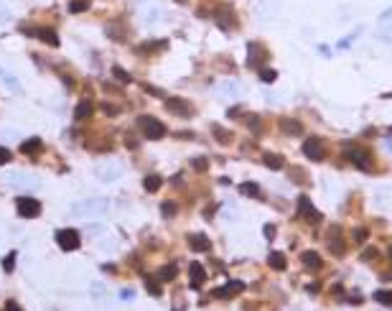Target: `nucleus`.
<instances>
[{"label":"nucleus","instance_id":"1","mask_svg":"<svg viewBox=\"0 0 392 311\" xmlns=\"http://www.w3.org/2000/svg\"><path fill=\"white\" fill-rule=\"evenodd\" d=\"M138 130L148 140H161L166 136V125L161 123L158 117H153V115H140L138 117Z\"/></svg>","mask_w":392,"mask_h":311},{"label":"nucleus","instance_id":"2","mask_svg":"<svg viewBox=\"0 0 392 311\" xmlns=\"http://www.w3.org/2000/svg\"><path fill=\"white\" fill-rule=\"evenodd\" d=\"M107 209V199H87V202L74 204L72 214L74 217H89V214H102Z\"/></svg>","mask_w":392,"mask_h":311},{"label":"nucleus","instance_id":"3","mask_svg":"<svg viewBox=\"0 0 392 311\" xmlns=\"http://www.w3.org/2000/svg\"><path fill=\"white\" fill-rule=\"evenodd\" d=\"M346 156L354 161V166L356 169H367V171H372V166H374V161H372V153H369L364 146H349L346 148Z\"/></svg>","mask_w":392,"mask_h":311},{"label":"nucleus","instance_id":"4","mask_svg":"<svg viewBox=\"0 0 392 311\" xmlns=\"http://www.w3.org/2000/svg\"><path fill=\"white\" fill-rule=\"evenodd\" d=\"M303 153H306V158H311V161H323V156H326L323 140L316 138V136L306 138V140H303Z\"/></svg>","mask_w":392,"mask_h":311},{"label":"nucleus","instance_id":"5","mask_svg":"<svg viewBox=\"0 0 392 311\" xmlns=\"http://www.w3.org/2000/svg\"><path fill=\"white\" fill-rule=\"evenodd\" d=\"M214 18H217L219 28H224V31L234 28V23H237V16H234V10H232L229 3H222V5L214 10Z\"/></svg>","mask_w":392,"mask_h":311},{"label":"nucleus","instance_id":"6","mask_svg":"<svg viewBox=\"0 0 392 311\" xmlns=\"http://www.w3.org/2000/svg\"><path fill=\"white\" fill-rule=\"evenodd\" d=\"M16 207H18V214L26 217V219H33V217L41 214V202H36V199H31V196H20L16 202Z\"/></svg>","mask_w":392,"mask_h":311},{"label":"nucleus","instance_id":"7","mask_svg":"<svg viewBox=\"0 0 392 311\" xmlns=\"http://www.w3.org/2000/svg\"><path fill=\"white\" fill-rule=\"evenodd\" d=\"M56 242H59V245L64 248V250H76V248H79V232H76V230H69V227H66V230H59V232H56Z\"/></svg>","mask_w":392,"mask_h":311},{"label":"nucleus","instance_id":"8","mask_svg":"<svg viewBox=\"0 0 392 311\" xmlns=\"http://www.w3.org/2000/svg\"><path fill=\"white\" fill-rule=\"evenodd\" d=\"M298 214H300V217H306L308 222H313V225H318V222H321V212L311 204V199H308L306 194H300V196H298Z\"/></svg>","mask_w":392,"mask_h":311},{"label":"nucleus","instance_id":"9","mask_svg":"<svg viewBox=\"0 0 392 311\" xmlns=\"http://www.w3.org/2000/svg\"><path fill=\"white\" fill-rule=\"evenodd\" d=\"M166 107H168V113H173L178 117H191L194 115V107L188 105L186 99H181V97H168L166 99Z\"/></svg>","mask_w":392,"mask_h":311},{"label":"nucleus","instance_id":"10","mask_svg":"<svg viewBox=\"0 0 392 311\" xmlns=\"http://www.w3.org/2000/svg\"><path fill=\"white\" fill-rule=\"evenodd\" d=\"M326 240H329V250H331V255H344L346 253V248H344V235H341V230L339 227H331L329 230V235H326Z\"/></svg>","mask_w":392,"mask_h":311},{"label":"nucleus","instance_id":"11","mask_svg":"<svg viewBox=\"0 0 392 311\" xmlns=\"http://www.w3.org/2000/svg\"><path fill=\"white\" fill-rule=\"evenodd\" d=\"M265 59H267V51L262 49V43L250 41V43H247V64H250V66H260Z\"/></svg>","mask_w":392,"mask_h":311},{"label":"nucleus","instance_id":"12","mask_svg":"<svg viewBox=\"0 0 392 311\" xmlns=\"http://www.w3.org/2000/svg\"><path fill=\"white\" fill-rule=\"evenodd\" d=\"M242 291H244V283H242V281H229V283L219 286L217 291H214V296H217V298H232V296H237V293H242Z\"/></svg>","mask_w":392,"mask_h":311},{"label":"nucleus","instance_id":"13","mask_svg":"<svg viewBox=\"0 0 392 311\" xmlns=\"http://www.w3.org/2000/svg\"><path fill=\"white\" fill-rule=\"evenodd\" d=\"M188 278H191V288H201L206 281V271L201 263H191L188 265Z\"/></svg>","mask_w":392,"mask_h":311},{"label":"nucleus","instance_id":"14","mask_svg":"<svg viewBox=\"0 0 392 311\" xmlns=\"http://www.w3.org/2000/svg\"><path fill=\"white\" fill-rule=\"evenodd\" d=\"M300 263H303V268H308V271H321V265H323L321 255L316 250H306L300 255Z\"/></svg>","mask_w":392,"mask_h":311},{"label":"nucleus","instance_id":"15","mask_svg":"<svg viewBox=\"0 0 392 311\" xmlns=\"http://www.w3.org/2000/svg\"><path fill=\"white\" fill-rule=\"evenodd\" d=\"M280 130H283L285 136H293L296 138V136L303 133V125H300L296 117H283V120H280Z\"/></svg>","mask_w":392,"mask_h":311},{"label":"nucleus","instance_id":"16","mask_svg":"<svg viewBox=\"0 0 392 311\" xmlns=\"http://www.w3.org/2000/svg\"><path fill=\"white\" fill-rule=\"evenodd\" d=\"M262 163L267 166V169H273V171H280L285 166V158L280 153H270V151H267V153H262Z\"/></svg>","mask_w":392,"mask_h":311},{"label":"nucleus","instance_id":"17","mask_svg":"<svg viewBox=\"0 0 392 311\" xmlns=\"http://www.w3.org/2000/svg\"><path fill=\"white\" fill-rule=\"evenodd\" d=\"M188 248L196 250V253H206L211 248V242L206 235H188Z\"/></svg>","mask_w":392,"mask_h":311},{"label":"nucleus","instance_id":"18","mask_svg":"<svg viewBox=\"0 0 392 311\" xmlns=\"http://www.w3.org/2000/svg\"><path fill=\"white\" fill-rule=\"evenodd\" d=\"M267 265H270L273 271H285L288 268V258L283 253H270L267 255Z\"/></svg>","mask_w":392,"mask_h":311},{"label":"nucleus","instance_id":"19","mask_svg":"<svg viewBox=\"0 0 392 311\" xmlns=\"http://www.w3.org/2000/svg\"><path fill=\"white\" fill-rule=\"evenodd\" d=\"M240 194L250 196V199H262V192H260V186H257L255 181H244V184H240Z\"/></svg>","mask_w":392,"mask_h":311},{"label":"nucleus","instance_id":"20","mask_svg":"<svg viewBox=\"0 0 392 311\" xmlns=\"http://www.w3.org/2000/svg\"><path fill=\"white\" fill-rule=\"evenodd\" d=\"M143 186H145V192H158V189L163 186V179L158 174H150V176H145V181H143Z\"/></svg>","mask_w":392,"mask_h":311},{"label":"nucleus","instance_id":"21","mask_svg":"<svg viewBox=\"0 0 392 311\" xmlns=\"http://www.w3.org/2000/svg\"><path fill=\"white\" fill-rule=\"evenodd\" d=\"M89 115H92V102H89V99H82V102L76 105V110H74V120H84Z\"/></svg>","mask_w":392,"mask_h":311},{"label":"nucleus","instance_id":"22","mask_svg":"<svg viewBox=\"0 0 392 311\" xmlns=\"http://www.w3.org/2000/svg\"><path fill=\"white\" fill-rule=\"evenodd\" d=\"M36 36H38L41 41H46L49 46H59V36H56L51 28H41V31H36Z\"/></svg>","mask_w":392,"mask_h":311},{"label":"nucleus","instance_id":"23","mask_svg":"<svg viewBox=\"0 0 392 311\" xmlns=\"http://www.w3.org/2000/svg\"><path fill=\"white\" fill-rule=\"evenodd\" d=\"M374 301L387 306V309H392V291H390V288H379V291L374 293Z\"/></svg>","mask_w":392,"mask_h":311},{"label":"nucleus","instance_id":"24","mask_svg":"<svg viewBox=\"0 0 392 311\" xmlns=\"http://www.w3.org/2000/svg\"><path fill=\"white\" fill-rule=\"evenodd\" d=\"M211 133H214V138H217L219 143H232V133H229V130H224V128H219V125H211Z\"/></svg>","mask_w":392,"mask_h":311},{"label":"nucleus","instance_id":"25","mask_svg":"<svg viewBox=\"0 0 392 311\" xmlns=\"http://www.w3.org/2000/svg\"><path fill=\"white\" fill-rule=\"evenodd\" d=\"M20 151L23 153H38L41 151V138H28L23 146H20Z\"/></svg>","mask_w":392,"mask_h":311},{"label":"nucleus","instance_id":"26","mask_svg":"<svg viewBox=\"0 0 392 311\" xmlns=\"http://www.w3.org/2000/svg\"><path fill=\"white\" fill-rule=\"evenodd\" d=\"M176 273H178V271H176V265H163V268L158 271V278H161V281H173V278H176Z\"/></svg>","mask_w":392,"mask_h":311},{"label":"nucleus","instance_id":"27","mask_svg":"<svg viewBox=\"0 0 392 311\" xmlns=\"http://www.w3.org/2000/svg\"><path fill=\"white\" fill-rule=\"evenodd\" d=\"M112 74H115V79H120L122 84H130V82H132V77H130L125 69H122V66H112Z\"/></svg>","mask_w":392,"mask_h":311},{"label":"nucleus","instance_id":"28","mask_svg":"<svg viewBox=\"0 0 392 311\" xmlns=\"http://www.w3.org/2000/svg\"><path fill=\"white\" fill-rule=\"evenodd\" d=\"M87 8H89V0H72V3H69L72 13H84Z\"/></svg>","mask_w":392,"mask_h":311},{"label":"nucleus","instance_id":"29","mask_svg":"<svg viewBox=\"0 0 392 311\" xmlns=\"http://www.w3.org/2000/svg\"><path fill=\"white\" fill-rule=\"evenodd\" d=\"M244 123H247V128L252 133H260V123H262L260 115H247V117H244Z\"/></svg>","mask_w":392,"mask_h":311},{"label":"nucleus","instance_id":"30","mask_svg":"<svg viewBox=\"0 0 392 311\" xmlns=\"http://www.w3.org/2000/svg\"><path fill=\"white\" fill-rule=\"evenodd\" d=\"M3 271H5V273L16 271V253H8V258L3 260Z\"/></svg>","mask_w":392,"mask_h":311},{"label":"nucleus","instance_id":"31","mask_svg":"<svg viewBox=\"0 0 392 311\" xmlns=\"http://www.w3.org/2000/svg\"><path fill=\"white\" fill-rule=\"evenodd\" d=\"M260 79H262V82H275V79H278V72H275V69H262V72H260Z\"/></svg>","mask_w":392,"mask_h":311},{"label":"nucleus","instance_id":"32","mask_svg":"<svg viewBox=\"0 0 392 311\" xmlns=\"http://www.w3.org/2000/svg\"><path fill=\"white\" fill-rule=\"evenodd\" d=\"M161 212H163V217H173L176 214V204L173 202H163L161 204Z\"/></svg>","mask_w":392,"mask_h":311},{"label":"nucleus","instance_id":"33","mask_svg":"<svg viewBox=\"0 0 392 311\" xmlns=\"http://www.w3.org/2000/svg\"><path fill=\"white\" fill-rule=\"evenodd\" d=\"M191 166H194L196 171H206V169H209V161L204 158V156H201V158H194V161H191Z\"/></svg>","mask_w":392,"mask_h":311},{"label":"nucleus","instance_id":"34","mask_svg":"<svg viewBox=\"0 0 392 311\" xmlns=\"http://www.w3.org/2000/svg\"><path fill=\"white\" fill-rule=\"evenodd\" d=\"M102 113H105V115H112V117H115V115H120V107H115V105L105 102V105H102Z\"/></svg>","mask_w":392,"mask_h":311},{"label":"nucleus","instance_id":"35","mask_svg":"<svg viewBox=\"0 0 392 311\" xmlns=\"http://www.w3.org/2000/svg\"><path fill=\"white\" fill-rule=\"evenodd\" d=\"M145 288H148V291H150L153 296H161V286L155 283V281H145Z\"/></svg>","mask_w":392,"mask_h":311},{"label":"nucleus","instance_id":"36","mask_svg":"<svg viewBox=\"0 0 392 311\" xmlns=\"http://www.w3.org/2000/svg\"><path fill=\"white\" fill-rule=\"evenodd\" d=\"M8 161H10V151L5 146H0V166H5Z\"/></svg>","mask_w":392,"mask_h":311},{"label":"nucleus","instance_id":"37","mask_svg":"<svg viewBox=\"0 0 392 311\" xmlns=\"http://www.w3.org/2000/svg\"><path fill=\"white\" fill-rule=\"evenodd\" d=\"M367 235H369V230H367V227H359V230H356V232H354V237H356V242H364V240H367Z\"/></svg>","mask_w":392,"mask_h":311},{"label":"nucleus","instance_id":"38","mask_svg":"<svg viewBox=\"0 0 392 311\" xmlns=\"http://www.w3.org/2000/svg\"><path fill=\"white\" fill-rule=\"evenodd\" d=\"M379 39H385L392 43V28H385V31H379Z\"/></svg>","mask_w":392,"mask_h":311},{"label":"nucleus","instance_id":"39","mask_svg":"<svg viewBox=\"0 0 392 311\" xmlns=\"http://www.w3.org/2000/svg\"><path fill=\"white\" fill-rule=\"evenodd\" d=\"M143 90H145V92H150V95H155V97H163V92H161V90H155V87H148V84H143Z\"/></svg>","mask_w":392,"mask_h":311},{"label":"nucleus","instance_id":"40","mask_svg":"<svg viewBox=\"0 0 392 311\" xmlns=\"http://www.w3.org/2000/svg\"><path fill=\"white\" fill-rule=\"evenodd\" d=\"M265 237H267V240L275 237V227H273V225H265Z\"/></svg>","mask_w":392,"mask_h":311},{"label":"nucleus","instance_id":"41","mask_svg":"<svg viewBox=\"0 0 392 311\" xmlns=\"http://www.w3.org/2000/svg\"><path fill=\"white\" fill-rule=\"evenodd\" d=\"M5 311H23V309H20L16 301H8V304H5Z\"/></svg>","mask_w":392,"mask_h":311},{"label":"nucleus","instance_id":"42","mask_svg":"<svg viewBox=\"0 0 392 311\" xmlns=\"http://www.w3.org/2000/svg\"><path fill=\"white\" fill-rule=\"evenodd\" d=\"M382 20H392V8L387 10V13H382Z\"/></svg>","mask_w":392,"mask_h":311},{"label":"nucleus","instance_id":"43","mask_svg":"<svg viewBox=\"0 0 392 311\" xmlns=\"http://www.w3.org/2000/svg\"><path fill=\"white\" fill-rule=\"evenodd\" d=\"M387 255H390V263H392V248H390V253H387Z\"/></svg>","mask_w":392,"mask_h":311},{"label":"nucleus","instance_id":"44","mask_svg":"<svg viewBox=\"0 0 392 311\" xmlns=\"http://www.w3.org/2000/svg\"><path fill=\"white\" fill-rule=\"evenodd\" d=\"M176 3H186V0H176Z\"/></svg>","mask_w":392,"mask_h":311}]
</instances>
